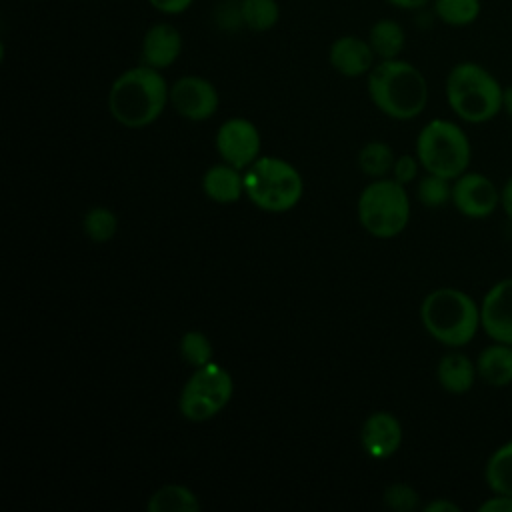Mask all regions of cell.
<instances>
[{
	"instance_id": "23",
	"label": "cell",
	"mask_w": 512,
	"mask_h": 512,
	"mask_svg": "<svg viewBox=\"0 0 512 512\" xmlns=\"http://www.w3.org/2000/svg\"><path fill=\"white\" fill-rule=\"evenodd\" d=\"M242 22L252 32H268L278 24L280 6L276 0H238Z\"/></svg>"
},
{
	"instance_id": "27",
	"label": "cell",
	"mask_w": 512,
	"mask_h": 512,
	"mask_svg": "<svg viewBox=\"0 0 512 512\" xmlns=\"http://www.w3.org/2000/svg\"><path fill=\"white\" fill-rule=\"evenodd\" d=\"M416 196H418L420 204H424L426 208H440V206H444L448 200H452V186H450V180L426 172V176H422V178L418 180Z\"/></svg>"
},
{
	"instance_id": "31",
	"label": "cell",
	"mask_w": 512,
	"mask_h": 512,
	"mask_svg": "<svg viewBox=\"0 0 512 512\" xmlns=\"http://www.w3.org/2000/svg\"><path fill=\"white\" fill-rule=\"evenodd\" d=\"M480 512H512V496L496 494L480 504Z\"/></svg>"
},
{
	"instance_id": "15",
	"label": "cell",
	"mask_w": 512,
	"mask_h": 512,
	"mask_svg": "<svg viewBox=\"0 0 512 512\" xmlns=\"http://www.w3.org/2000/svg\"><path fill=\"white\" fill-rule=\"evenodd\" d=\"M374 58L376 54L370 48L368 40L352 34L338 36L328 50L330 66L346 78H358L368 74L374 68Z\"/></svg>"
},
{
	"instance_id": "2",
	"label": "cell",
	"mask_w": 512,
	"mask_h": 512,
	"mask_svg": "<svg viewBox=\"0 0 512 512\" xmlns=\"http://www.w3.org/2000/svg\"><path fill=\"white\" fill-rule=\"evenodd\" d=\"M368 96L388 118L412 120L428 104V82L410 62L400 58L380 60L368 72Z\"/></svg>"
},
{
	"instance_id": "18",
	"label": "cell",
	"mask_w": 512,
	"mask_h": 512,
	"mask_svg": "<svg viewBox=\"0 0 512 512\" xmlns=\"http://www.w3.org/2000/svg\"><path fill=\"white\" fill-rule=\"evenodd\" d=\"M478 376L494 388L512 384V344L494 342L486 346L476 358Z\"/></svg>"
},
{
	"instance_id": "25",
	"label": "cell",
	"mask_w": 512,
	"mask_h": 512,
	"mask_svg": "<svg viewBox=\"0 0 512 512\" xmlns=\"http://www.w3.org/2000/svg\"><path fill=\"white\" fill-rule=\"evenodd\" d=\"M480 0H434V14L448 26L462 28L480 16Z\"/></svg>"
},
{
	"instance_id": "7",
	"label": "cell",
	"mask_w": 512,
	"mask_h": 512,
	"mask_svg": "<svg viewBox=\"0 0 512 512\" xmlns=\"http://www.w3.org/2000/svg\"><path fill=\"white\" fill-rule=\"evenodd\" d=\"M416 156L426 172L456 180L470 164V142L458 124L434 118L418 132Z\"/></svg>"
},
{
	"instance_id": "35",
	"label": "cell",
	"mask_w": 512,
	"mask_h": 512,
	"mask_svg": "<svg viewBox=\"0 0 512 512\" xmlns=\"http://www.w3.org/2000/svg\"><path fill=\"white\" fill-rule=\"evenodd\" d=\"M504 110L512 116V84L504 88Z\"/></svg>"
},
{
	"instance_id": "22",
	"label": "cell",
	"mask_w": 512,
	"mask_h": 512,
	"mask_svg": "<svg viewBox=\"0 0 512 512\" xmlns=\"http://www.w3.org/2000/svg\"><path fill=\"white\" fill-rule=\"evenodd\" d=\"M484 476L494 494L512 496V440L492 452L486 462Z\"/></svg>"
},
{
	"instance_id": "3",
	"label": "cell",
	"mask_w": 512,
	"mask_h": 512,
	"mask_svg": "<svg viewBox=\"0 0 512 512\" xmlns=\"http://www.w3.org/2000/svg\"><path fill=\"white\" fill-rule=\"evenodd\" d=\"M424 330L448 348L466 346L480 328V306L458 288H436L420 304Z\"/></svg>"
},
{
	"instance_id": "9",
	"label": "cell",
	"mask_w": 512,
	"mask_h": 512,
	"mask_svg": "<svg viewBox=\"0 0 512 512\" xmlns=\"http://www.w3.org/2000/svg\"><path fill=\"white\" fill-rule=\"evenodd\" d=\"M214 144L222 162L246 170L260 156L262 138L252 120L234 116L220 124Z\"/></svg>"
},
{
	"instance_id": "13",
	"label": "cell",
	"mask_w": 512,
	"mask_h": 512,
	"mask_svg": "<svg viewBox=\"0 0 512 512\" xmlns=\"http://www.w3.org/2000/svg\"><path fill=\"white\" fill-rule=\"evenodd\" d=\"M360 444L372 460H386L394 456L402 444V424L388 410L372 412L360 428Z\"/></svg>"
},
{
	"instance_id": "21",
	"label": "cell",
	"mask_w": 512,
	"mask_h": 512,
	"mask_svg": "<svg viewBox=\"0 0 512 512\" xmlns=\"http://www.w3.org/2000/svg\"><path fill=\"white\" fill-rule=\"evenodd\" d=\"M394 150L382 142V140H370L366 142L360 150H358V168L364 176L376 180V178H386L388 174H392V166H394Z\"/></svg>"
},
{
	"instance_id": "5",
	"label": "cell",
	"mask_w": 512,
	"mask_h": 512,
	"mask_svg": "<svg viewBox=\"0 0 512 512\" xmlns=\"http://www.w3.org/2000/svg\"><path fill=\"white\" fill-rule=\"evenodd\" d=\"M304 194V178L280 156H258L244 170V196L262 212L292 210Z\"/></svg>"
},
{
	"instance_id": "19",
	"label": "cell",
	"mask_w": 512,
	"mask_h": 512,
	"mask_svg": "<svg viewBox=\"0 0 512 512\" xmlns=\"http://www.w3.org/2000/svg\"><path fill=\"white\" fill-rule=\"evenodd\" d=\"M200 508L198 496L182 484H164L146 502L148 512H198Z\"/></svg>"
},
{
	"instance_id": "33",
	"label": "cell",
	"mask_w": 512,
	"mask_h": 512,
	"mask_svg": "<svg viewBox=\"0 0 512 512\" xmlns=\"http://www.w3.org/2000/svg\"><path fill=\"white\" fill-rule=\"evenodd\" d=\"M500 204H502L506 216L512 220V176L506 180L504 188L500 190Z\"/></svg>"
},
{
	"instance_id": "16",
	"label": "cell",
	"mask_w": 512,
	"mask_h": 512,
	"mask_svg": "<svg viewBox=\"0 0 512 512\" xmlns=\"http://www.w3.org/2000/svg\"><path fill=\"white\" fill-rule=\"evenodd\" d=\"M202 192L216 204H234L244 196V170L220 162L202 176Z\"/></svg>"
},
{
	"instance_id": "28",
	"label": "cell",
	"mask_w": 512,
	"mask_h": 512,
	"mask_svg": "<svg viewBox=\"0 0 512 512\" xmlns=\"http://www.w3.org/2000/svg\"><path fill=\"white\" fill-rule=\"evenodd\" d=\"M386 508L396 512H412L420 506V494L406 482H392L382 492Z\"/></svg>"
},
{
	"instance_id": "12",
	"label": "cell",
	"mask_w": 512,
	"mask_h": 512,
	"mask_svg": "<svg viewBox=\"0 0 512 512\" xmlns=\"http://www.w3.org/2000/svg\"><path fill=\"white\" fill-rule=\"evenodd\" d=\"M480 328L494 342L512 344V278L496 282L482 298Z\"/></svg>"
},
{
	"instance_id": "8",
	"label": "cell",
	"mask_w": 512,
	"mask_h": 512,
	"mask_svg": "<svg viewBox=\"0 0 512 512\" xmlns=\"http://www.w3.org/2000/svg\"><path fill=\"white\" fill-rule=\"evenodd\" d=\"M232 394L234 380L230 372L212 360L194 368L186 378L178 396V410L188 422H208L228 406Z\"/></svg>"
},
{
	"instance_id": "14",
	"label": "cell",
	"mask_w": 512,
	"mask_h": 512,
	"mask_svg": "<svg viewBox=\"0 0 512 512\" xmlns=\"http://www.w3.org/2000/svg\"><path fill=\"white\" fill-rule=\"evenodd\" d=\"M182 52V34L170 22H154L142 38L140 64L156 70L170 68Z\"/></svg>"
},
{
	"instance_id": "24",
	"label": "cell",
	"mask_w": 512,
	"mask_h": 512,
	"mask_svg": "<svg viewBox=\"0 0 512 512\" xmlns=\"http://www.w3.org/2000/svg\"><path fill=\"white\" fill-rule=\"evenodd\" d=\"M82 232L94 244H106L118 232V216L108 206H92L82 218Z\"/></svg>"
},
{
	"instance_id": "34",
	"label": "cell",
	"mask_w": 512,
	"mask_h": 512,
	"mask_svg": "<svg viewBox=\"0 0 512 512\" xmlns=\"http://www.w3.org/2000/svg\"><path fill=\"white\" fill-rule=\"evenodd\" d=\"M386 2L396 8H402V10H416V8L426 6L430 0H386Z\"/></svg>"
},
{
	"instance_id": "29",
	"label": "cell",
	"mask_w": 512,
	"mask_h": 512,
	"mask_svg": "<svg viewBox=\"0 0 512 512\" xmlns=\"http://www.w3.org/2000/svg\"><path fill=\"white\" fill-rule=\"evenodd\" d=\"M418 168H420L418 156H412V154L396 156L394 166H392V178L406 186V184H410L418 176Z\"/></svg>"
},
{
	"instance_id": "6",
	"label": "cell",
	"mask_w": 512,
	"mask_h": 512,
	"mask_svg": "<svg viewBox=\"0 0 512 512\" xmlns=\"http://www.w3.org/2000/svg\"><path fill=\"white\" fill-rule=\"evenodd\" d=\"M358 222L374 238H394L408 226L410 198L404 184L394 178L368 182L358 196Z\"/></svg>"
},
{
	"instance_id": "20",
	"label": "cell",
	"mask_w": 512,
	"mask_h": 512,
	"mask_svg": "<svg viewBox=\"0 0 512 512\" xmlns=\"http://www.w3.org/2000/svg\"><path fill=\"white\" fill-rule=\"evenodd\" d=\"M368 44L380 60L398 58L406 44L404 28L394 18H380L368 32Z\"/></svg>"
},
{
	"instance_id": "10",
	"label": "cell",
	"mask_w": 512,
	"mask_h": 512,
	"mask_svg": "<svg viewBox=\"0 0 512 512\" xmlns=\"http://www.w3.org/2000/svg\"><path fill=\"white\" fill-rule=\"evenodd\" d=\"M170 104L178 116L192 122H202L216 114L220 96L208 78L186 74L170 86Z\"/></svg>"
},
{
	"instance_id": "26",
	"label": "cell",
	"mask_w": 512,
	"mask_h": 512,
	"mask_svg": "<svg viewBox=\"0 0 512 512\" xmlns=\"http://www.w3.org/2000/svg\"><path fill=\"white\" fill-rule=\"evenodd\" d=\"M178 348L182 360L192 368H200L214 360L212 342L202 330H186L180 338Z\"/></svg>"
},
{
	"instance_id": "17",
	"label": "cell",
	"mask_w": 512,
	"mask_h": 512,
	"mask_svg": "<svg viewBox=\"0 0 512 512\" xmlns=\"http://www.w3.org/2000/svg\"><path fill=\"white\" fill-rule=\"evenodd\" d=\"M476 376V362L462 352H446L436 366L438 384L450 394L468 392L474 386Z\"/></svg>"
},
{
	"instance_id": "4",
	"label": "cell",
	"mask_w": 512,
	"mask_h": 512,
	"mask_svg": "<svg viewBox=\"0 0 512 512\" xmlns=\"http://www.w3.org/2000/svg\"><path fill=\"white\" fill-rule=\"evenodd\" d=\"M446 100L460 120L482 124L504 108V88L484 66L460 62L446 76Z\"/></svg>"
},
{
	"instance_id": "32",
	"label": "cell",
	"mask_w": 512,
	"mask_h": 512,
	"mask_svg": "<svg viewBox=\"0 0 512 512\" xmlns=\"http://www.w3.org/2000/svg\"><path fill=\"white\" fill-rule=\"evenodd\" d=\"M424 512H460V506L450 500H432L422 506Z\"/></svg>"
},
{
	"instance_id": "1",
	"label": "cell",
	"mask_w": 512,
	"mask_h": 512,
	"mask_svg": "<svg viewBox=\"0 0 512 512\" xmlns=\"http://www.w3.org/2000/svg\"><path fill=\"white\" fill-rule=\"evenodd\" d=\"M108 112L124 128H146L154 124L166 104H170V86L160 70L146 64L124 70L108 90Z\"/></svg>"
},
{
	"instance_id": "30",
	"label": "cell",
	"mask_w": 512,
	"mask_h": 512,
	"mask_svg": "<svg viewBox=\"0 0 512 512\" xmlns=\"http://www.w3.org/2000/svg\"><path fill=\"white\" fill-rule=\"evenodd\" d=\"M194 0H148V4L168 16H178L182 12H186L192 6Z\"/></svg>"
},
{
	"instance_id": "11",
	"label": "cell",
	"mask_w": 512,
	"mask_h": 512,
	"mask_svg": "<svg viewBox=\"0 0 512 512\" xmlns=\"http://www.w3.org/2000/svg\"><path fill=\"white\" fill-rule=\"evenodd\" d=\"M452 204L468 218H486L500 204V190L480 172H464L452 184Z\"/></svg>"
}]
</instances>
